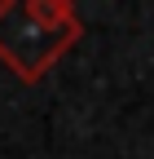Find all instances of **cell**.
Here are the masks:
<instances>
[{"label": "cell", "instance_id": "obj_1", "mask_svg": "<svg viewBox=\"0 0 154 159\" xmlns=\"http://www.w3.org/2000/svg\"><path fill=\"white\" fill-rule=\"evenodd\" d=\"M79 35L84 22L71 0H0V62L22 84H40Z\"/></svg>", "mask_w": 154, "mask_h": 159}]
</instances>
